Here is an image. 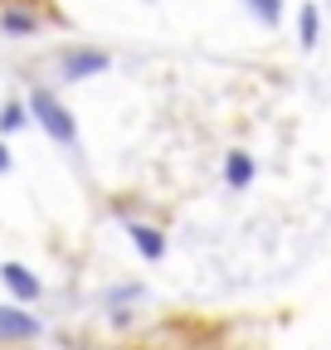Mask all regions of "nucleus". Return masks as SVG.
I'll return each mask as SVG.
<instances>
[{
  "label": "nucleus",
  "mask_w": 331,
  "mask_h": 350,
  "mask_svg": "<svg viewBox=\"0 0 331 350\" xmlns=\"http://www.w3.org/2000/svg\"><path fill=\"white\" fill-rule=\"evenodd\" d=\"M297 39H302V49H317V5L312 0L297 10Z\"/></svg>",
  "instance_id": "nucleus-9"
},
{
  "label": "nucleus",
  "mask_w": 331,
  "mask_h": 350,
  "mask_svg": "<svg viewBox=\"0 0 331 350\" xmlns=\"http://www.w3.org/2000/svg\"><path fill=\"white\" fill-rule=\"evenodd\" d=\"M5 170H10V151H5V146H0V175H5Z\"/></svg>",
  "instance_id": "nucleus-11"
},
{
  "label": "nucleus",
  "mask_w": 331,
  "mask_h": 350,
  "mask_svg": "<svg viewBox=\"0 0 331 350\" xmlns=\"http://www.w3.org/2000/svg\"><path fill=\"white\" fill-rule=\"evenodd\" d=\"M0 282H5V292L15 301H39V292H44V282H39L25 262H5V268H0Z\"/></svg>",
  "instance_id": "nucleus-4"
},
{
  "label": "nucleus",
  "mask_w": 331,
  "mask_h": 350,
  "mask_svg": "<svg viewBox=\"0 0 331 350\" xmlns=\"http://www.w3.org/2000/svg\"><path fill=\"white\" fill-rule=\"evenodd\" d=\"M15 126H25V107L5 103V107H0V131H15Z\"/></svg>",
  "instance_id": "nucleus-10"
},
{
  "label": "nucleus",
  "mask_w": 331,
  "mask_h": 350,
  "mask_svg": "<svg viewBox=\"0 0 331 350\" xmlns=\"http://www.w3.org/2000/svg\"><path fill=\"white\" fill-rule=\"evenodd\" d=\"M248 10H254V20L263 25V29H278L282 25V0H243Z\"/></svg>",
  "instance_id": "nucleus-8"
},
{
  "label": "nucleus",
  "mask_w": 331,
  "mask_h": 350,
  "mask_svg": "<svg viewBox=\"0 0 331 350\" xmlns=\"http://www.w3.org/2000/svg\"><path fill=\"white\" fill-rule=\"evenodd\" d=\"M127 234H132V243H137V253H142L146 262H161V258H166V234H161V229H151V224H132Z\"/></svg>",
  "instance_id": "nucleus-5"
},
{
  "label": "nucleus",
  "mask_w": 331,
  "mask_h": 350,
  "mask_svg": "<svg viewBox=\"0 0 331 350\" xmlns=\"http://www.w3.org/2000/svg\"><path fill=\"white\" fill-rule=\"evenodd\" d=\"M44 336V321L20 312V306H0V340H39Z\"/></svg>",
  "instance_id": "nucleus-3"
},
{
  "label": "nucleus",
  "mask_w": 331,
  "mask_h": 350,
  "mask_svg": "<svg viewBox=\"0 0 331 350\" xmlns=\"http://www.w3.org/2000/svg\"><path fill=\"white\" fill-rule=\"evenodd\" d=\"M107 54L103 49H68L64 54V64H59V73L68 78V83H83V78H93V73H107Z\"/></svg>",
  "instance_id": "nucleus-2"
},
{
  "label": "nucleus",
  "mask_w": 331,
  "mask_h": 350,
  "mask_svg": "<svg viewBox=\"0 0 331 350\" xmlns=\"http://www.w3.org/2000/svg\"><path fill=\"white\" fill-rule=\"evenodd\" d=\"M29 112H34V122L44 126L59 146H73V142H78V126H73L68 107H64V103L49 93V88H34V93H29Z\"/></svg>",
  "instance_id": "nucleus-1"
},
{
  "label": "nucleus",
  "mask_w": 331,
  "mask_h": 350,
  "mask_svg": "<svg viewBox=\"0 0 331 350\" xmlns=\"http://www.w3.org/2000/svg\"><path fill=\"white\" fill-rule=\"evenodd\" d=\"M0 29H5V34H34L39 29V15H29L20 5H5V10H0Z\"/></svg>",
  "instance_id": "nucleus-7"
},
{
  "label": "nucleus",
  "mask_w": 331,
  "mask_h": 350,
  "mask_svg": "<svg viewBox=\"0 0 331 350\" xmlns=\"http://www.w3.org/2000/svg\"><path fill=\"white\" fill-rule=\"evenodd\" d=\"M224 180H229V190H243L248 180H254V161H248L243 151H229L224 156Z\"/></svg>",
  "instance_id": "nucleus-6"
}]
</instances>
